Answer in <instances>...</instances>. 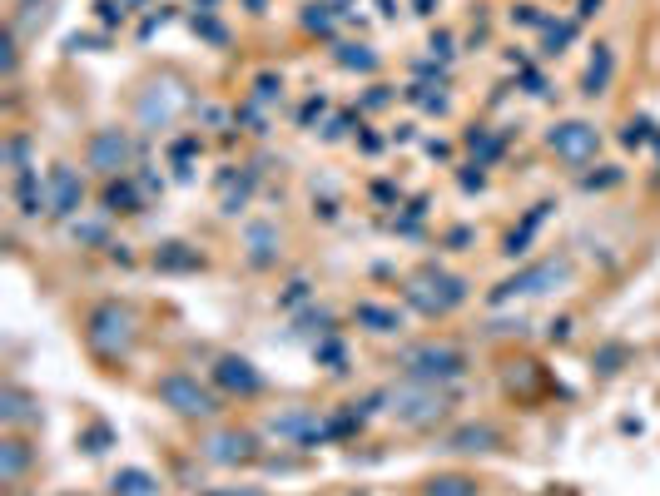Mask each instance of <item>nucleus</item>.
Segmentation results:
<instances>
[{"instance_id":"obj_13","label":"nucleus","mask_w":660,"mask_h":496,"mask_svg":"<svg viewBox=\"0 0 660 496\" xmlns=\"http://www.w3.org/2000/svg\"><path fill=\"white\" fill-rule=\"evenodd\" d=\"M447 447H452V452H497V447H502V437H497L492 427H462Z\"/></svg>"},{"instance_id":"obj_18","label":"nucleus","mask_w":660,"mask_h":496,"mask_svg":"<svg viewBox=\"0 0 660 496\" xmlns=\"http://www.w3.org/2000/svg\"><path fill=\"white\" fill-rule=\"evenodd\" d=\"M154 492H159V482H154L149 472H139V467H130V472L115 477V496H154Z\"/></svg>"},{"instance_id":"obj_23","label":"nucleus","mask_w":660,"mask_h":496,"mask_svg":"<svg viewBox=\"0 0 660 496\" xmlns=\"http://www.w3.org/2000/svg\"><path fill=\"white\" fill-rule=\"evenodd\" d=\"M110 442H115V432H110V427H90V437H85V452H90V457H100Z\"/></svg>"},{"instance_id":"obj_16","label":"nucleus","mask_w":660,"mask_h":496,"mask_svg":"<svg viewBox=\"0 0 660 496\" xmlns=\"http://www.w3.org/2000/svg\"><path fill=\"white\" fill-rule=\"evenodd\" d=\"M422 496H482V492H477V482H472V477H462V472H447V477H432Z\"/></svg>"},{"instance_id":"obj_11","label":"nucleus","mask_w":660,"mask_h":496,"mask_svg":"<svg viewBox=\"0 0 660 496\" xmlns=\"http://www.w3.org/2000/svg\"><path fill=\"white\" fill-rule=\"evenodd\" d=\"M214 382L224 387V392H239V397H254V392H264V372L254 368L249 358H219V368H214Z\"/></svg>"},{"instance_id":"obj_2","label":"nucleus","mask_w":660,"mask_h":496,"mask_svg":"<svg viewBox=\"0 0 660 496\" xmlns=\"http://www.w3.org/2000/svg\"><path fill=\"white\" fill-rule=\"evenodd\" d=\"M407 303L417 308V313H427V318H447L457 303H467V278H457V273H447V268H417L412 278H407Z\"/></svg>"},{"instance_id":"obj_7","label":"nucleus","mask_w":660,"mask_h":496,"mask_svg":"<svg viewBox=\"0 0 660 496\" xmlns=\"http://www.w3.org/2000/svg\"><path fill=\"white\" fill-rule=\"evenodd\" d=\"M546 149H551L556 159H566V164H586V159H596L601 134H596V124L566 120V124H556V129L546 134Z\"/></svg>"},{"instance_id":"obj_25","label":"nucleus","mask_w":660,"mask_h":496,"mask_svg":"<svg viewBox=\"0 0 660 496\" xmlns=\"http://www.w3.org/2000/svg\"><path fill=\"white\" fill-rule=\"evenodd\" d=\"M65 496H80V492H65Z\"/></svg>"},{"instance_id":"obj_20","label":"nucleus","mask_w":660,"mask_h":496,"mask_svg":"<svg viewBox=\"0 0 660 496\" xmlns=\"http://www.w3.org/2000/svg\"><path fill=\"white\" fill-rule=\"evenodd\" d=\"M249 244H254V263H268V258H273V244H278V234H273L268 224H259V229H249Z\"/></svg>"},{"instance_id":"obj_22","label":"nucleus","mask_w":660,"mask_h":496,"mask_svg":"<svg viewBox=\"0 0 660 496\" xmlns=\"http://www.w3.org/2000/svg\"><path fill=\"white\" fill-rule=\"evenodd\" d=\"M169 253H159V263L164 268H199V253H179L184 244H164Z\"/></svg>"},{"instance_id":"obj_14","label":"nucleus","mask_w":660,"mask_h":496,"mask_svg":"<svg viewBox=\"0 0 660 496\" xmlns=\"http://www.w3.org/2000/svg\"><path fill=\"white\" fill-rule=\"evenodd\" d=\"M611 70H616V55H611L606 45H596V60H591V70H586V95H606Z\"/></svg>"},{"instance_id":"obj_21","label":"nucleus","mask_w":660,"mask_h":496,"mask_svg":"<svg viewBox=\"0 0 660 496\" xmlns=\"http://www.w3.org/2000/svg\"><path fill=\"white\" fill-rule=\"evenodd\" d=\"M343 65H353V70H373L378 65V55H368V45H343V55H338Z\"/></svg>"},{"instance_id":"obj_5","label":"nucleus","mask_w":660,"mask_h":496,"mask_svg":"<svg viewBox=\"0 0 660 496\" xmlns=\"http://www.w3.org/2000/svg\"><path fill=\"white\" fill-rule=\"evenodd\" d=\"M393 417L402 427H432L447 417V397L432 382H407L393 392Z\"/></svg>"},{"instance_id":"obj_12","label":"nucleus","mask_w":660,"mask_h":496,"mask_svg":"<svg viewBox=\"0 0 660 496\" xmlns=\"http://www.w3.org/2000/svg\"><path fill=\"white\" fill-rule=\"evenodd\" d=\"M50 189H55V214H75L80 199H85V189H80V179H75L70 164H60V169L50 174Z\"/></svg>"},{"instance_id":"obj_6","label":"nucleus","mask_w":660,"mask_h":496,"mask_svg":"<svg viewBox=\"0 0 660 496\" xmlns=\"http://www.w3.org/2000/svg\"><path fill=\"white\" fill-rule=\"evenodd\" d=\"M571 278V263L566 258H541V263H531L522 268L517 278H507L497 293H492V303H512V298H541V293H551L556 283H566Z\"/></svg>"},{"instance_id":"obj_10","label":"nucleus","mask_w":660,"mask_h":496,"mask_svg":"<svg viewBox=\"0 0 660 496\" xmlns=\"http://www.w3.org/2000/svg\"><path fill=\"white\" fill-rule=\"evenodd\" d=\"M184 105H189V95H184L179 80H154V85L139 95V124H149V129L159 124V129H164Z\"/></svg>"},{"instance_id":"obj_9","label":"nucleus","mask_w":660,"mask_h":496,"mask_svg":"<svg viewBox=\"0 0 660 496\" xmlns=\"http://www.w3.org/2000/svg\"><path fill=\"white\" fill-rule=\"evenodd\" d=\"M199 452L214 462V467H239V462H254L259 457V437L254 432H239V427H224V432H209L199 442Z\"/></svg>"},{"instance_id":"obj_15","label":"nucleus","mask_w":660,"mask_h":496,"mask_svg":"<svg viewBox=\"0 0 660 496\" xmlns=\"http://www.w3.org/2000/svg\"><path fill=\"white\" fill-rule=\"evenodd\" d=\"M0 452H5V467H0V477H5V487H15V482L25 477V467H30V447H25L20 437H10Z\"/></svg>"},{"instance_id":"obj_4","label":"nucleus","mask_w":660,"mask_h":496,"mask_svg":"<svg viewBox=\"0 0 660 496\" xmlns=\"http://www.w3.org/2000/svg\"><path fill=\"white\" fill-rule=\"evenodd\" d=\"M154 392H159V402H164L169 412H179V417H214V412H219V397H214L209 387H199L194 372H164Z\"/></svg>"},{"instance_id":"obj_3","label":"nucleus","mask_w":660,"mask_h":496,"mask_svg":"<svg viewBox=\"0 0 660 496\" xmlns=\"http://www.w3.org/2000/svg\"><path fill=\"white\" fill-rule=\"evenodd\" d=\"M402 372L412 382H457L467 372V353L462 348H447V343H422L412 353H402Z\"/></svg>"},{"instance_id":"obj_1","label":"nucleus","mask_w":660,"mask_h":496,"mask_svg":"<svg viewBox=\"0 0 660 496\" xmlns=\"http://www.w3.org/2000/svg\"><path fill=\"white\" fill-rule=\"evenodd\" d=\"M85 343H90L95 358L125 363L134 353V343H139V318H134V308H125V303H95L90 318H85Z\"/></svg>"},{"instance_id":"obj_8","label":"nucleus","mask_w":660,"mask_h":496,"mask_svg":"<svg viewBox=\"0 0 660 496\" xmlns=\"http://www.w3.org/2000/svg\"><path fill=\"white\" fill-rule=\"evenodd\" d=\"M85 159H90V169H95V174H105V179L125 174V169H130V159H134L130 134H125V129H100V134L90 139Z\"/></svg>"},{"instance_id":"obj_19","label":"nucleus","mask_w":660,"mask_h":496,"mask_svg":"<svg viewBox=\"0 0 660 496\" xmlns=\"http://www.w3.org/2000/svg\"><path fill=\"white\" fill-rule=\"evenodd\" d=\"M0 407H5V422H10V427H20V422H35V412H30V397H25L20 387H5Z\"/></svg>"},{"instance_id":"obj_24","label":"nucleus","mask_w":660,"mask_h":496,"mask_svg":"<svg viewBox=\"0 0 660 496\" xmlns=\"http://www.w3.org/2000/svg\"><path fill=\"white\" fill-rule=\"evenodd\" d=\"M214 496H264V492H214Z\"/></svg>"},{"instance_id":"obj_17","label":"nucleus","mask_w":660,"mask_h":496,"mask_svg":"<svg viewBox=\"0 0 660 496\" xmlns=\"http://www.w3.org/2000/svg\"><path fill=\"white\" fill-rule=\"evenodd\" d=\"M358 323H368V333H397L402 328L393 308H378V303H358Z\"/></svg>"}]
</instances>
